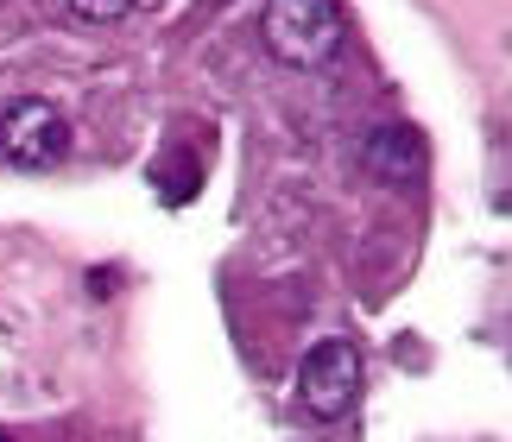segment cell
<instances>
[{
    "label": "cell",
    "mask_w": 512,
    "mask_h": 442,
    "mask_svg": "<svg viewBox=\"0 0 512 442\" xmlns=\"http://www.w3.org/2000/svg\"><path fill=\"white\" fill-rule=\"evenodd\" d=\"M342 7L336 0H266L260 13V38L266 51L291 70H317L342 51Z\"/></svg>",
    "instance_id": "6da1fadb"
},
{
    "label": "cell",
    "mask_w": 512,
    "mask_h": 442,
    "mask_svg": "<svg viewBox=\"0 0 512 442\" xmlns=\"http://www.w3.org/2000/svg\"><path fill=\"white\" fill-rule=\"evenodd\" d=\"M64 152H70V120L57 114L51 102L26 95V102H13L7 114H0V158H7V165L45 171V165H57Z\"/></svg>",
    "instance_id": "3957f363"
},
{
    "label": "cell",
    "mask_w": 512,
    "mask_h": 442,
    "mask_svg": "<svg viewBox=\"0 0 512 442\" xmlns=\"http://www.w3.org/2000/svg\"><path fill=\"white\" fill-rule=\"evenodd\" d=\"M0 442H13V436H0Z\"/></svg>",
    "instance_id": "8992f818"
},
{
    "label": "cell",
    "mask_w": 512,
    "mask_h": 442,
    "mask_svg": "<svg viewBox=\"0 0 512 442\" xmlns=\"http://www.w3.org/2000/svg\"><path fill=\"white\" fill-rule=\"evenodd\" d=\"M361 171L380 184H418L424 177V139L418 127H373L361 139Z\"/></svg>",
    "instance_id": "277c9868"
},
{
    "label": "cell",
    "mask_w": 512,
    "mask_h": 442,
    "mask_svg": "<svg viewBox=\"0 0 512 442\" xmlns=\"http://www.w3.org/2000/svg\"><path fill=\"white\" fill-rule=\"evenodd\" d=\"M70 19H83V26H114V19L133 13V0H64Z\"/></svg>",
    "instance_id": "5b68a950"
},
{
    "label": "cell",
    "mask_w": 512,
    "mask_h": 442,
    "mask_svg": "<svg viewBox=\"0 0 512 442\" xmlns=\"http://www.w3.org/2000/svg\"><path fill=\"white\" fill-rule=\"evenodd\" d=\"M298 398H304L310 417L354 411V398H361V348L342 341V335L317 341V348L304 354V367H298Z\"/></svg>",
    "instance_id": "7a4b0ae2"
}]
</instances>
